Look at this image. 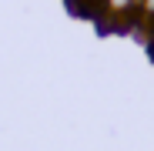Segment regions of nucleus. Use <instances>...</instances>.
<instances>
[{
    "label": "nucleus",
    "mask_w": 154,
    "mask_h": 151,
    "mask_svg": "<svg viewBox=\"0 0 154 151\" xmlns=\"http://www.w3.org/2000/svg\"><path fill=\"white\" fill-rule=\"evenodd\" d=\"M104 14H114V17H127L137 10V0H100Z\"/></svg>",
    "instance_id": "obj_1"
},
{
    "label": "nucleus",
    "mask_w": 154,
    "mask_h": 151,
    "mask_svg": "<svg viewBox=\"0 0 154 151\" xmlns=\"http://www.w3.org/2000/svg\"><path fill=\"white\" fill-rule=\"evenodd\" d=\"M137 10H141L144 17H151V20H154V0H137Z\"/></svg>",
    "instance_id": "obj_2"
}]
</instances>
